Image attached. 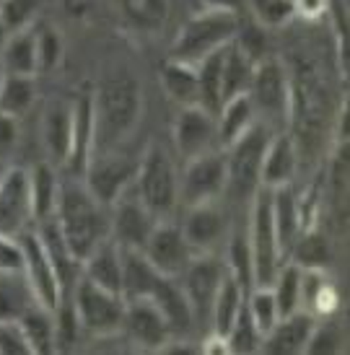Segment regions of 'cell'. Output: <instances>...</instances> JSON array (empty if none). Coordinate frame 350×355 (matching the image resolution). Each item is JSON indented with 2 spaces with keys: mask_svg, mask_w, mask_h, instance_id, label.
Listing matches in <instances>:
<instances>
[{
  "mask_svg": "<svg viewBox=\"0 0 350 355\" xmlns=\"http://www.w3.org/2000/svg\"><path fill=\"white\" fill-rule=\"evenodd\" d=\"M94 122H96V150L120 148L135 132L143 114V86L130 70H112L91 91ZM94 150V153H96Z\"/></svg>",
  "mask_w": 350,
  "mask_h": 355,
  "instance_id": "1",
  "label": "cell"
},
{
  "mask_svg": "<svg viewBox=\"0 0 350 355\" xmlns=\"http://www.w3.org/2000/svg\"><path fill=\"white\" fill-rule=\"evenodd\" d=\"M55 220L78 262H83L91 249H96L112 234L110 207L91 195V189L83 184L80 177L60 182Z\"/></svg>",
  "mask_w": 350,
  "mask_h": 355,
  "instance_id": "2",
  "label": "cell"
},
{
  "mask_svg": "<svg viewBox=\"0 0 350 355\" xmlns=\"http://www.w3.org/2000/svg\"><path fill=\"white\" fill-rule=\"evenodd\" d=\"M239 26L241 19L236 13L202 8L200 13H195L192 19L184 21V26L171 44L169 58L187 62V65H198L200 60H205L208 55L236 40Z\"/></svg>",
  "mask_w": 350,
  "mask_h": 355,
  "instance_id": "3",
  "label": "cell"
},
{
  "mask_svg": "<svg viewBox=\"0 0 350 355\" xmlns=\"http://www.w3.org/2000/svg\"><path fill=\"white\" fill-rule=\"evenodd\" d=\"M247 244L252 254V280L254 288H270L280 265L286 257L280 252L275 223H272V189L260 187L252 195L250 207V228H247Z\"/></svg>",
  "mask_w": 350,
  "mask_h": 355,
  "instance_id": "4",
  "label": "cell"
},
{
  "mask_svg": "<svg viewBox=\"0 0 350 355\" xmlns=\"http://www.w3.org/2000/svg\"><path fill=\"white\" fill-rule=\"evenodd\" d=\"M132 189L153 216L164 220L180 205V174L166 150L150 143L138 161Z\"/></svg>",
  "mask_w": 350,
  "mask_h": 355,
  "instance_id": "5",
  "label": "cell"
},
{
  "mask_svg": "<svg viewBox=\"0 0 350 355\" xmlns=\"http://www.w3.org/2000/svg\"><path fill=\"white\" fill-rule=\"evenodd\" d=\"M247 96L254 107L257 122L268 125L272 132L286 130L290 122V76L278 58L257 60Z\"/></svg>",
  "mask_w": 350,
  "mask_h": 355,
  "instance_id": "6",
  "label": "cell"
},
{
  "mask_svg": "<svg viewBox=\"0 0 350 355\" xmlns=\"http://www.w3.org/2000/svg\"><path fill=\"white\" fill-rule=\"evenodd\" d=\"M70 306L76 311L80 329L91 337H114L125 324V306L128 301L122 293L94 286L86 277H78L73 291L68 293Z\"/></svg>",
  "mask_w": 350,
  "mask_h": 355,
  "instance_id": "7",
  "label": "cell"
},
{
  "mask_svg": "<svg viewBox=\"0 0 350 355\" xmlns=\"http://www.w3.org/2000/svg\"><path fill=\"white\" fill-rule=\"evenodd\" d=\"M272 130L254 122L239 140H234L226 153V192L234 198H250L260 189V168Z\"/></svg>",
  "mask_w": 350,
  "mask_h": 355,
  "instance_id": "8",
  "label": "cell"
},
{
  "mask_svg": "<svg viewBox=\"0 0 350 355\" xmlns=\"http://www.w3.org/2000/svg\"><path fill=\"white\" fill-rule=\"evenodd\" d=\"M135 171H138V161L122 153L120 148L96 150L86 164L83 171V184L91 189V195L110 207L114 200L125 195L135 182Z\"/></svg>",
  "mask_w": 350,
  "mask_h": 355,
  "instance_id": "9",
  "label": "cell"
},
{
  "mask_svg": "<svg viewBox=\"0 0 350 355\" xmlns=\"http://www.w3.org/2000/svg\"><path fill=\"white\" fill-rule=\"evenodd\" d=\"M226 195V153L213 148L202 156L184 161L180 174V202L184 207L216 202Z\"/></svg>",
  "mask_w": 350,
  "mask_h": 355,
  "instance_id": "10",
  "label": "cell"
},
{
  "mask_svg": "<svg viewBox=\"0 0 350 355\" xmlns=\"http://www.w3.org/2000/svg\"><path fill=\"white\" fill-rule=\"evenodd\" d=\"M16 239H19L21 259H24V262H21V270H24V275L29 280L31 293L37 298V304L47 306L50 311H55V309L60 306L65 291H62L60 277L55 272V265H52L50 254H47V249L42 244L37 228L34 226L24 228Z\"/></svg>",
  "mask_w": 350,
  "mask_h": 355,
  "instance_id": "11",
  "label": "cell"
},
{
  "mask_svg": "<svg viewBox=\"0 0 350 355\" xmlns=\"http://www.w3.org/2000/svg\"><path fill=\"white\" fill-rule=\"evenodd\" d=\"M223 275H226V265L216 254H195L190 265L184 267V272L177 277L182 291H184V296H187V301L192 306L195 324L198 322L208 324L210 306H213V298L218 293Z\"/></svg>",
  "mask_w": 350,
  "mask_h": 355,
  "instance_id": "12",
  "label": "cell"
},
{
  "mask_svg": "<svg viewBox=\"0 0 350 355\" xmlns=\"http://www.w3.org/2000/svg\"><path fill=\"white\" fill-rule=\"evenodd\" d=\"M110 220H112L110 236L122 249H140V252L146 247L150 231L159 223V218L140 202V198L135 195L132 187L110 205Z\"/></svg>",
  "mask_w": 350,
  "mask_h": 355,
  "instance_id": "13",
  "label": "cell"
},
{
  "mask_svg": "<svg viewBox=\"0 0 350 355\" xmlns=\"http://www.w3.org/2000/svg\"><path fill=\"white\" fill-rule=\"evenodd\" d=\"M29 226H34L29 171L21 166H8L0 177V234L16 239Z\"/></svg>",
  "mask_w": 350,
  "mask_h": 355,
  "instance_id": "14",
  "label": "cell"
},
{
  "mask_svg": "<svg viewBox=\"0 0 350 355\" xmlns=\"http://www.w3.org/2000/svg\"><path fill=\"white\" fill-rule=\"evenodd\" d=\"M122 332L130 337V343L138 350L161 353L171 337L169 322L161 314V309L150 298H132L125 306V324Z\"/></svg>",
  "mask_w": 350,
  "mask_h": 355,
  "instance_id": "15",
  "label": "cell"
},
{
  "mask_svg": "<svg viewBox=\"0 0 350 355\" xmlns=\"http://www.w3.org/2000/svg\"><path fill=\"white\" fill-rule=\"evenodd\" d=\"M143 254L148 257V262L159 270L161 275L180 277L184 272V267L192 262L195 252H192V247L187 244L184 234H182V226L164 218L150 231L148 241L143 247Z\"/></svg>",
  "mask_w": 350,
  "mask_h": 355,
  "instance_id": "16",
  "label": "cell"
},
{
  "mask_svg": "<svg viewBox=\"0 0 350 355\" xmlns=\"http://www.w3.org/2000/svg\"><path fill=\"white\" fill-rule=\"evenodd\" d=\"M174 148L182 156V161H190V158L218 148L216 114H210L200 104L180 107V114L174 119Z\"/></svg>",
  "mask_w": 350,
  "mask_h": 355,
  "instance_id": "17",
  "label": "cell"
},
{
  "mask_svg": "<svg viewBox=\"0 0 350 355\" xmlns=\"http://www.w3.org/2000/svg\"><path fill=\"white\" fill-rule=\"evenodd\" d=\"M42 146L52 166L65 168L73 146V101L55 99L42 114Z\"/></svg>",
  "mask_w": 350,
  "mask_h": 355,
  "instance_id": "18",
  "label": "cell"
},
{
  "mask_svg": "<svg viewBox=\"0 0 350 355\" xmlns=\"http://www.w3.org/2000/svg\"><path fill=\"white\" fill-rule=\"evenodd\" d=\"M182 234H184L195 254H213L226 236V216L216 202L192 205L187 207Z\"/></svg>",
  "mask_w": 350,
  "mask_h": 355,
  "instance_id": "19",
  "label": "cell"
},
{
  "mask_svg": "<svg viewBox=\"0 0 350 355\" xmlns=\"http://www.w3.org/2000/svg\"><path fill=\"white\" fill-rule=\"evenodd\" d=\"M314 324H317V316L311 314V311H306V309H299L293 314L280 316L278 322H275V327L262 337L260 353H270V355L304 353L311 332H314Z\"/></svg>",
  "mask_w": 350,
  "mask_h": 355,
  "instance_id": "20",
  "label": "cell"
},
{
  "mask_svg": "<svg viewBox=\"0 0 350 355\" xmlns=\"http://www.w3.org/2000/svg\"><path fill=\"white\" fill-rule=\"evenodd\" d=\"M96 150V122H94V96L83 91L73 101V146L65 168L70 177H83L89 158Z\"/></svg>",
  "mask_w": 350,
  "mask_h": 355,
  "instance_id": "21",
  "label": "cell"
},
{
  "mask_svg": "<svg viewBox=\"0 0 350 355\" xmlns=\"http://www.w3.org/2000/svg\"><path fill=\"white\" fill-rule=\"evenodd\" d=\"M296 168H299V146H296L293 135L288 130L272 132L270 143L265 148V156H262L260 187H286L296 177Z\"/></svg>",
  "mask_w": 350,
  "mask_h": 355,
  "instance_id": "22",
  "label": "cell"
},
{
  "mask_svg": "<svg viewBox=\"0 0 350 355\" xmlns=\"http://www.w3.org/2000/svg\"><path fill=\"white\" fill-rule=\"evenodd\" d=\"M80 277L91 280L94 286L122 293V247L114 239L101 241L96 249H91L86 259L80 262Z\"/></svg>",
  "mask_w": 350,
  "mask_h": 355,
  "instance_id": "23",
  "label": "cell"
},
{
  "mask_svg": "<svg viewBox=\"0 0 350 355\" xmlns=\"http://www.w3.org/2000/svg\"><path fill=\"white\" fill-rule=\"evenodd\" d=\"M34 228H37L42 244L47 249L52 265H55V272L60 277L62 291H65V296H68L70 291H73V286H76V280L80 277V262L76 259V254L70 252L68 241L62 236V231H60V226H58L55 216L44 218V220H37Z\"/></svg>",
  "mask_w": 350,
  "mask_h": 355,
  "instance_id": "24",
  "label": "cell"
},
{
  "mask_svg": "<svg viewBox=\"0 0 350 355\" xmlns=\"http://www.w3.org/2000/svg\"><path fill=\"white\" fill-rule=\"evenodd\" d=\"M272 223H275V236H278L280 252L288 259L290 249L296 244L299 234L306 228L301 202L290 184L272 189Z\"/></svg>",
  "mask_w": 350,
  "mask_h": 355,
  "instance_id": "25",
  "label": "cell"
},
{
  "mask_svg": "<svg viewBox=\"0 0 350 355\" xmlns=\"http://www.w3.org/2000/svg\"><path fill=\"white\" fill-rule=\"evenodd\" d=\"M150 301L159 306L161 314L166 316L171 335L174 337L190 335L192 327H195V314H192V306L187 301V296H184V291H182L177 277H166V275L161 277Z\"/></svg>",
  "mask_w": 350,
  "mask_h": 355,
  "instance_id": "26",
  "label": "cell"
},
{
  "mask_svg": "<svg viewBox=\"0 0 350 355\" xmlns=\"http://www.w3.org/2000/svg\"><path fill=\"white\" fill-rule=\"evenodd\" d=\"M340 298L332 286L327 270L322 267H301V309H306L317 319H327L338 311Z\"/></svg>",
  "mask_w": 350,
  "mask_h": 355,
  "instance_id": "27",
  "label": "cell"
},
{
  "mask_svg": "<svg viewBox=\"0 0 350 355\" xmlns=\"http://www.w3.org/2000/svg\"><path fill=\"white\" fill-rule=\"evenodd\" d=\"M161 272L140 249H122V298H150L159 286Z\"/></svg>",
  "mask_w": 350,
  "mask_h": 355,
  "instance_id": "28",
  "label": "cell"
},
{
  "mask_svg": "<svg viewBox=\"0 0 350 355\" xmlns=\"http://www.w3.org/2000/svg\"><path fill=\"white\" fill-rule=\"evenodd\" d=\"M257 122L254 107L247 94L239 96H231L218 107L216 112V128H218V146L220 148H229L234 140H239L247 130Z\"/></svg>",
  "mask_w": 350,
  "mask_h": 355,
  "instance_id": "29",
  "label": "cell"
},
{
  "mask_svg": "<svg viewBox=\"0 0 350 355\" xmlns=\"http://www.w3.org/2000/svg\"><path fill=\"white\" fill-rule=\"evenodd\" d=\"M60 182L58 166H52L50 161H40L29 171V192H31V210H34V223L44 218L55 216L58 198H60Z\"/></svg>",
  "mask_w": 350,
  "mask_h": 355,
  "instance_id": "30",
  "label": "cell"
},
{
  "mask_svg": "<svg viewBox=\"0 0 350 355\" xmlns=\"http://www.w3.org/2000/svg\"><path fill=\"white\" fill-rule=\"evenodd\" d=\"M254 65L257 62L241 50V44L236 40L223 47V62H220V94H223V101L231 99V96H239V94H247Z\"/></svg>",
  "mask_w": 350,
  "mask_h": 355,
  "instance_id": "31",
  "label": "cell"
},
{
  "mask_svg": "<svg viewBox=\"0 0 350 355\" xmlns=\"http://www.w3.org/2000/svg\"><path fill=\"white\" fill-rule=\"evenodd\" d=\"M161 86H164L166 96L177 107H195V104H200V83H198L195 65H187V62L169 58L161 65Z\"/></svg>",
  "mask_w": 350,
  "mask_h": 355,
  "instance_id": "32",
  "label": "cell"
},
{
  "mask_svg": "<svg viewBox=\"0 0 350 355\" xmlns=\"http://www.w3.org/2000/svg\"><path fill=\"white\" fill-rule=\"evenodd\" d=\"M247 293H250V291H244L229 272L223 275V280H220V286H218V293H216L213 306H210V319H208L210 332H216V335H226V332H229V327L234 324V319H236V316L241 314V309H244Z\"/></svg>",
  "mask_w": 350,
  "mask_h": 355,
  "instance_id": "33",
  "label": "cell"
},
{
  "mask_svg": "<svg viewBox=\"0 0 350 355\" xmlns=\"http://www.w3.org/2000/svg\"><path fill=\"white\" fill-rule=\"evenodd\" d=\"M21 327L26 332V340L31 345V355H50L58 350V332H55V311L47 306L31 304L19 316Z\"/></svg>",
  "mask_w": 350,
  "mask_h": 355,
  "instance_id": "34",
  "label": "cell"
},
{
  "mask_svg": "<svg viewBox=\"0 0 350 355\" xmlns=\"http://www.w3.org/2000/svg\"><path fill=\"white\" fill-rule=\"evenodd\" d=\"M125 24L140 34H156L169 19V0H117Z\"/></svg>",
  "mask_w": 350,
  "mask_h": 355,
  "instance_id": "35",
  "label": "cell"
},
{
  "mask_svg": "<svg viewBox=\"0 0 350 355\" xmlns=\"http://www.w3.org/2000/svg\"><path fill=\"white\" fill-rule=\"evenodd\" d=\"M0 65L6 73L16 76H37V44H34V29H24L8 34V40L0 50Z\"/></svg>",
  "mask_w": 350,
  "mask_h": 355,
  "instance_id": "36",
  "label": "cell"
},
{
  "mask_svg": "<svg viewBox=\"0 0 350 355\" xmlns=\"http://www.w3.org/2000/svg\"><path fill=\"white\" fill-rule=\"evenodd\" d=\"M37 298L24 270H0V319H19Z\"/></svg>",
  "mask_w": 350,
  "mask_h": 355,
  "instance_id": "37",
  "label": "cell"
},
{
  "mask_svg": "<svg viewBox=\"0 0 350 355\" xmlns=\"http://www.w3.org/2000/svg\"><path fill=\"white\" fill-rule=\"evenodd\" d=\"M37 99V83L34 76H16V73H6L3 89H0V112L21 117L26 114Z\"/></svg>",
  "mask_w": 350,
  "mask_h": 355,
  "instance_id": "38",
  "label": "cell"
},
{
  "mask_svg": "<svg viewBox=\"0 0 350 355\" xmlns=\"http://www.w3.org/2000/svg\"><path fill=\"white\" fill-rule=\"evenodd\" d=\"M270 291H272L275 304H278L280 316L299 311L301 309V267L296 265V262L286 259V262L280 265L275 280H272Z\"/></svg>",
  "mask_w": 350,
  "mask_h": 355,
  "instance_id": "39",
  "label": "cell"
},
{
  "mask_svg": "<svg viewBox=\"0 0 350 355\" xmlns=\"http://www.w3.org/2000/svg\"><path fill=\"white\" fill-rule=\"evenodd\" d=\"M288 257H293L290 262H296L299 267H322V270H327V265H330V244H327L324 234H320V228L306 226L299 234Z\"/></svg>",
  "mask_w": 350,
  "mask_h": 355,
  "instance_id": "40",
  "label": "cell"
},
{
  "mask_svg": "<svg viewBox=\"0 0 350 355\" xmlns=\"http://www.w3.org/2000/svg\"><path fill=\"white\" fill-rule=\"evenodd\" d=\"M34 44H37V76H47L60 68L65 58V42L58 26L42 24L40 29H34Z\"/></svg>",
  "mask_w": 350,
  "mask_h": 355,
  "instance_id": "41",
  "label": "cell"
},
{
  "mask_svg": "<svg viewBox=\"0 0 350 355\" xmlns=\"http://www.w3.org/2000/svg\"><path fill=\"white\" fill-rule=\"evenodd\" d=\"M223 340H226L229 353H234V355L260 353V345H262L260 329H257L254 322L250 319L247 309H241V314L234 319V324L229 327V332L223 335Z\"/></svg>",
  "mask_w": 350,
  "mask_h": 355,
  "instance_id": "42",
  "label": "cell"
},
{
  "mask_svg": "<svg viewBox=\"0 0 350 355\" xmlns=\"http://www.w3.org/2000/svg\"><path fill=\"white\" fill-rule=\"evenodd\" d=\"M244 309H247V314H250V319L254 322V327L260 329L262 337L268 335L272 327H275V322L280 319L278 304H275V298H272L270 288H252L250 293H247Z\"/></svg>",
  "mask_w": 350,
  "mask_h": 355,
  "instance_id": "43",
  "label": "cell"
},
{
  "mask_svg": "<svg viewBox=\"0 0 350 355\" xmlns=\"http://www.w3.org/2000/svg\"><path fill=\"white\" fill-rule=\"evenodd\" d=\"M244 6L262 29H280L296 16L293 0H244Z\"/></svg>",
  "mask_w": 350,
  "mask_h": 355,
  "instance_id": "44",
  "label": "cell"
},
{
  "mask_svg": "<svg viewBox=\"0 0 350 355\" xmlns=\"http://www.w3.org/2000/svg\"><path fill=\"white\" fill-rule=\"evenodd\" d=\"M223 265H226V272H229L244 291H252V288H254V280H252V254H250V244H247V234H244V236L231 239Z\"/></svg>",
  "mask_w": 350,
  "mask_h": 355,
  "instance_id": "45",
  "label": "cell"
},
{
  "mask_svg": "<svg viewBox=\"0 0 350 355\" xmlns=\"http://www.w3.org/2000/svg\"><path fill=\"white\" fill-rule=\"evenodd\" d=\"M42 0H0V19L8 34L29 29L37 13H40Z\"/></svg>",
  "mask_w": 350,
  "mask_h": 355,
  "instance_id": "46",
  "label": "cell"
},
{
  "mask_svg": "<svg viewBox=\"0 0 350 355\" xmlns=\"http://www.w3.org/2000/svg\"><path fill=\"white\" fill-rule=\"evenodd\" d=\"M342 343H345V337H342L340 327L332 324V322H322L317 319V324H314V332H311L309 343H306V350L304 353H340Z\"/></svg>",
  "mask_w": 350,
  "mask_h": 355,
  "instance_id": "47",
  "label": "cell"
},
{
  "mask_svg": "<svg viewBox=\"0 0 350 355\" xmlns=\"http://www.w3.org/2000/svg\"><path fill=\"white\" fill-rule=\"evenodd\" d=\"M0 355H31V345L19 319H0Z\"/></svg>",
  "mask_w": 350,
  "mask_h": 355,
  "instance_id": "48",
  "label": "cell"
},
{
  "mask_svg": "<svg viewBox=\"0 0 350 355\" xmlns=\"http://www.w3.org/2000/svg\"><path fill=\"white\" fill-rule=\"evenodd\" d=\"M19 117L0 112V166H10V156L19 148Z\"/></svg>",
  "mask_w": 350,
  "mask_h": 355,
  "instance_id": "49",
  "label": "cell"
},
{
  "mask_svg": "<svg viewBox=\"0 0 350 355\" xmlns=\"http://www.w3.org/2000/svg\"><path fill=\"white\" fill-rule=\"evenodd\" d=\"M21 247L19 239L0 234V270H21Z\"/></svg>",
  "mask_w": 350,
  "mask_h": 355,
  "instance_id": "50",
  "label": "cell"
},
{
  "mask_svg": "<svg viewBox=\"0 0 350 355\" xmlns=\"http://www.w3.org/2000/svg\"><path fill=\"white\" fill-rule=\"evenodd\" d=\"M293 10L304 19H320L330 10V0H293Z\"/></svg>",
  "mask_w": 350,
  "mask_h": 355,
  "instance_id": "51",
  "label": "cell"
},
{
  "mask_svg": "<svg viewBox=\"0 0 350 355\" xmlns=\"http://www.w3.org/2000/svg\"><path fill=\"white\" fill-rule=\"evenodd\" d=\"M202 6L213 10H229V13H236V16L241 10H247L244 0H202Z\"/></svg>",
  "mask_w": 350,
  "mask_h": 355,
  "instance_id": "52",
  "label": "cell"
},
{
  "mask_svg": "<svg viewBox=\"0 0 350 355\" xmlns=\"http://www.w3.org/2000/svg\"><path fill=\"white\" fill-rule=\"evenodd\" d=\"M6 40H8V31H6V26H3V19H0V50H3Z\"/></svg>",
  "mask_w": 350,
  "mask_h": 355,
  "instance_id": "53",
  "label": "cell"
},
{
  "mask_svg": "<svg viewBox=\"0 0 350 355\" xmlns=\"http://www.w3.org/2000/svg\"><path fill=\"white\" fill-rule=\"evenodd\" d=\"M3 80H6V68L0 65V89H3Z\"/></svg>",
  "mask_w": 350,
  "mask_h": 355,
  "instance_id": "54",
  "label": "cell"
},
{
  "mask_svg": "<svg viewBox=\"0 0 350 355\" xmlns=\"http://www.w3.org/2000/svg\"><path fill=\"white\" fill-rule=\"evenodd\" d=\"M6 168H8V166H6ZM6 168H3V166H0V177H3V171H6Z\"/></svg>",
  "mask_w": 350,
  "mask_h": 355,
  "instance_id": "55",
  "label": "cell"
}]
</instances>
